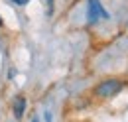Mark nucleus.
Returning a JSON list of instances; mask_svg holds the SVG:
<instances>
[{"label":"nucleus","instance_id":"3","mask_svg":"<svg viewBox=\"0 0 128 122\" xmlns=\"http://www.w3.org/2000/svg\"><path fill=\"white\" fill-rule=\"evenodd\" d=\"M26 108H28V98H26L24 94H18L16 98H14V102H12V112H14V116H16V118H22L24 112H26Z\"/></svg>","mask_w":128,"mask_h":122},{"label":"nucleus","instance_id":"2","mask_svg":"<svg viewBox=\"0 0 128 122\" xmlns=\"http://www.w3.org/2000/svg\"><path fill=\"white\" fill-rule=\"evenodd\" d=\"M110 16L100 0H87V24L89 26H96L98 22H104Z\"/></svg>","mask_w":128,"mask_h":122},{"label":"nucleus","instance_id":"4","mask_svg":"<svg viewBox=\"0 0 128 122\" xmlns=\"http://www.w3.org/2000/svg\"><path fill=\"white\" fill-rule=\"evenodd\" d=\"M48 2V16H53V0H46Z\"/></svg>","mask_w":128,"mask_h":122},{"label":"nucleus","instance_id":"1","mask_svg":"<svg viewBox=\"0 0 128 122\" xmlns=\"http://www.w3.org/2000/svg\"><path fill=\"white\" fill-rule=\"evenodd\" d=\"M126 87V81L120 79V77H104L93 87L91 94L98 98V100H108V98H114L118 92L124 91Z\"/></svg>","mask_w":128,"mask_h":122},{"label":"nucleus","instance_id":"5","mask_svg":"<svg viewBox=\"0 0 128 122\" xmlns=\"http://www.w3.org/2000/svg\"><path fill=\"white\" fill-rule=\"evenodd\" d=\"M10 2H14L16 6H26V4L30 2V0H10Z\"/></svg>","mask_w":128,"mask_h":122},{"label":"nucleus","instance_id":"7","mask_svg":"<svg viewBox=\"0 0 128 122\" xmlns=\"http://www.w3.org/2000/svg\"><path fill=\"white\" fill-rule=\"evenodd\" d=\"M32 122H40V118H32Z\"/></svg>","mask_w":128,"mask_h":122},{"label":"nucleus","instance_id":"6","mask_svg":"<svg viewBox=\"0 0 128 122\" xmlns=\"http://www.w3.org/2000/svg\"><path fill=\"white\" fill-rule=\"evenodd\" d=\"M2 26H4V20H2V18H0V28H2Z\"/></svg>","mask_w":128,"mask_h":122}]
</instances>
